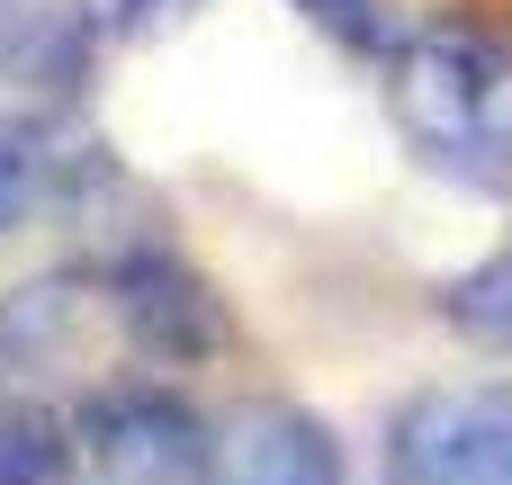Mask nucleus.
I'll return each mask as SVG.
<instances>
[{
  "mask_svg": "<svg viewBox=\"0 0 512 485\" xmlns=\"http://www.w3.org/2000/svg\"><path fill=\"white\" fill-rule=\"evenodd\" d=\"M45 171H54L45 126H36V117H0V234L27 225V207L45 198Z\"/></svg>",
  "mask_w": 512,
  "mask_h": 485,
  "instance_id": "8",
  "label": "nucleus"
},
{
  "mask_svg": "<svg viewBox=\"0 0 512 485\" xmlns=\"http://www.w3.org/2000/svg\"><path fill=\"white\" fill-rule=\"evenodd\" d=\"M207 485H342V441H333L324 414H306L288 396H261V405H234L216 423Z\"/></svg>",
  "mask_w": 512,
  "mask_h": 485,
  "instance_id": "5",
  "label": "nucleus"
},
{
  "mask_svg": "<svg viewBox=\"0 0 512 485\" xmlns=\"http://www.w3.org/2000/svg\"><path fill=\"white\" fill-rule=\"evenodd\" d=\"M108 315H117V333L144 351V360H216L225 351V297L171 252V243H135V252H117L108 261Z\"/></svg>",
  "mask_w": 512,
  "mask_h": 485,
  "instance_id": "4",
  "label": "nucleus"
},
{
  "mask_svg": "<svg viewBox=\"0 0 512 485\" xmlns=\"http://www.w3.org/2000/svg\"><path fill=\"white\" fill-rule=\"evenodd\" d=\"M387 485H512V378L423 387L387 423Z\"/></svg>",
  "mask_w": 512,
  "mask_h": 485,
  "instance_id": "3",
  "label": "nucleus"
},
{
  "mask_svg": "<svg viewBox=\"0 0 512 485\" xmlns=\"http://www.w3.org/2000/svg\"><path fill=\"white\" fill-rule=\"evenodd\" d=\"M18 54H27V9H18V0H0V72H9Z\"/></svg>",
  "mask_w": 512,
  "mask_h": 485,
  "instance_id": "11",
  "label": "nucleus"
},
{
  "mask_svg": "<svg viewBox=\"0 0 512 485\" xmlns=\"http://www.w3.org/2000/svg\"><path fill=\"white\" fill-rule=\"evenodd\" d=\"M441 315H450L477 351H512V234L477 261V270H459V279L441 288Z\"/></svg>",
  "mask_w": 512,
  "mask_h": 485,
  "instance_id": "7",
  "label": "nucleus"
},
{
  "mask_svg": "<svg viewBox=\"0 0 512 485\" xmlns=\"http://www.w3.org/2000/svg\"><path fill=\"white\" fill-rule=\"evenodd\" d=\"M387 108L414 144L459 189H504L512 180V45L486 27H423L387 54Z\"/></svg>",
  "mask_w": 512,
  "mask_h": 485,
  "instance_id": "1",
  "label": "nucleus"
},
{
  "mask_svg": "<svg viewBox=\"0 0 512 485\" xmlns=\"http://www.w3.org/2000/svg\"><path fill=\"white\" fill-rule=\"evenodd\" d=\"M0 485H81V441L45 405H0Z\"/></svg>",
  "mask_w": 512,
  "mask_h": 485,
  "instance_id": "6",
  "label": "nucleus"
},
{
  "mask_svg": "<svg viewBox=\"0 0 512 485\" xmlns=\"http://www.w3.org/2000/svg\"><path fill=\"white\" fill-rule=\"evenodd\" d=\"M198 0H117V36L126 45H144V36H162V27H180Z\"/></svg>",
  "mask_w": 512,
  "mask_h": 485,
  "instance_id": "10",
  "label": "nucleus"
},
{
  "mask_svg": "<svg viewBox=\"0 0 512 485\" xmlns=\"http://www.w3.org/2000/svg\"><path fill=\"white\" fill-rule=\"evenodd\" d=\"M72 441H81V468L90 485H207L216 468V423L171 396V387H90L81 414H72Z\"/></svg>",
  "mask_w": 512,
  "mask_h": 485,
  "instance_id": "2",
  "label": "nucleus"
},
{
  "mask_svg": "<svg viewBox=\"0 0 512 485\" xmlns=\"http://www.w3.org/2000/svg\"><path fill=\"white\" fill-rule=\"evenodd\" d=\"M297 18H315L342 54H396V27H387V0H288Z\"/></svg>",
  "mask_w": 512,
  "mask_h": 485,
  "instance_id": "9",
  "label": "nucleus"
}]
</instances>
